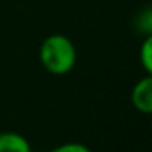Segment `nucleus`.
Returning a JSON list of instances; mask_svg holds the SVG:
<instances>
[{
    "instance_id": "obj_1",
    "label": "nucleus",
    "mask_w": 152,
    "mask_h": 152,
    "mask_svg": "<svg viewBox=\"0 0 152 152\" xmlns=\"http://www.w3.org/2000/svg\"><path fill=\"white\" fill-rule=\"evenodd\" d=\"M39 62L53 75H66L75 67V44L66 34H51L39 46Z\"/></svg>"
},
{
    "instance_id": "obj_2",
    "label": "nucleus",
    "mask_w": 152,
    "mask_h": 152,
    "mask_svg": "<svg viewBox=\"0 0 152 152\" xmlns=\"http://www.w3.org/2000/svg\"><path fill=\"white\" fill-rule=\"evenodd\" d=\"M131 103L137 111L152 115V75L145 74L131 90Z\"/></svg>"
},
{
    "instance_id": "obj_3",
    "label": "nucleus",
    "mask_w": 152,
    "mask_h": 152,
    "mask_svg": "<svg viewBox=\"0 0 152 152\" xmlns=\"http://www.w3.org/2000/svg\"><path fill=\"white\" fill-rule=\"evenodd\" d=\"M0 152H31V145L25 136L4 131L0 132Z\"/></svg>"
},
{
    "instance_id": "obj_4",
    "label": "nucleus",
    "mask_w": 152,
    "mask_h": 152,
    "mask_svg": "<svg viewBox=\"0 0 152 152\" xmlns=\"http://www.w3.org/2000/svg\"><path fill=\"white\" fill-rule=\"evenodd\" d=\"M139 61L145 74L152 75V34H147L142 39L141 48H139Z\"/></svg>"
},
{
    "instance_id": "obj_5",
    "label": "nucleus",
    "mask_w": 152,
    "mask_h": 152,
    "mask_svg": "<svg viewBox=\"0 0 152 152\" xmlns=\"http://www.w3.org/2000/svg\"><path fill=\"white\" fill-rule=\"evenodd\" d=\"M134 25H136V28H137L139 33H142L144 36L152 34V7L142 10L141 13L137 15Z\"/></svg>"
},
{
    "instance_id": "obj_6",
    "label": "nucleus",
    "mask_w": 152,
    "mask_h": 152,
    "mask_svg": "<svg viewBox=\"0 0 152 152\" xmlns=\"http://www.w3.org/2000/svg\"><path fill=\"white\" fill-rule=\"evenodd\" d=\"M49 152H92L87 145L80 144V142H66V144H61L57 147H54Z\"/></svg>"
}]
</instances>
